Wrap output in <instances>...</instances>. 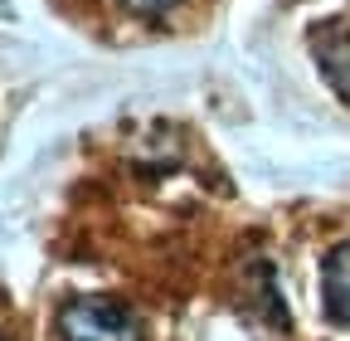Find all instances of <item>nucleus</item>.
<instances>
[{"instance_id": "nucleus-2", "label": "nucleus", "mask_w": 350, "mask_h": 341, "mask_svg": "<svg viewBox=\"0 0 350 341\" xmlns=\"http://www.w3.org/2000/svg\"><path fill=\"white\" fill-rule=\"evenodd\" d=\"M312 54H317L326 83L350 103V29H317L312 34Z\"/></svg>"}, {"instance_id": "nucleus-3", "label": "nucleus", "mask_w": 350, "mask_h": 341, "mask_svg": "<svg viewBox=\"0 0 350 341\" xmlns=\"http://www.w3.org/2000/svg\"><path fill=\"white\" fill-rule=\"evenodd\" d=\"M326 312L350 327V244H340L326 259Z\"/></svg>"}, {"instance_id": "nucleus-4", "label": "nucleus", "mask_w": 350, "mask_h": 341, "mask_svg": "<svg viewBox=\"0 0 350 341\" xmlns=\"http://www.w3.org/2000/svg\"><path fill=\"white\" fill-rule=\"evenodd\" d=\"M122 5H126L131 15H165L175 0H122Z\"/></svg>"}, {"instance_id": "nucleus-1", "label": "nucleus", "mask_w": 350, "mask_h": 341, "mask_svg": "<svg viewBox=\"0 0 350 341\" xmlns=\"http://www.w3.org/2000/svg\"><path fill=\"white\" fill-rule=\"evenodd\" d=\"M59 331L64 341H142V317L107 297H78L64 307Z\"/></svg>"}]
</instances>
